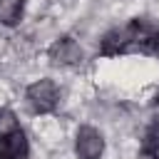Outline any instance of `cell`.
<instances>
[{
  "label": "cell",
  "instance_id": "52a82bcc",
  "mask_svg": "<svg viewBox=\"0 0 159 159\" xmlns=\"http://www.w3.org/2000/svg\"><path fill=\"white\" fill-rule=\"evenodd\" d=\"M20 127H17V119H15V114L10 112V109H5V107H0V142L5 139V137H10L12 132H17Z\"/></svg>",
  "mask_w": 159,
  "mask_h": 159
},
{
  "label": "cell",
  "instance_id": "5b68a950",
  "mask_svg": "<svg viewBox=\"0 0 159 159\" xmlns=\"http://www.w3.org/2000/svg\"><path fill=\"white\" fill-rule=\"evenodd\" d=\"M0 154L2 157H17V159H25L27 157V139H25L22 129L12 132L10 137H5L0 142Z\"/></svg>",
  "mask_w": 159,
  "mask_h": 159
},
{
  "label": "cell",
  "instance_id": "277c9868",
  "mask_svg": "<svg viewBox=\"0 0 159 159\" xmlns=\"http://www.w3.org/2000/svg\"><path fill=\"white\" fill-rule=\"evenodd\" d=\"M134 45H132V35H129V30L124 27V30H112V32H107L104 37H102V45H99V50L104 52V55H119V52H127V50H132Z\"/></svg>",
  "mask_w": 159,
  "mask_h": 159
},
{
  "label": "cell",
  "instance_id": "8992f818",
  "mask_svg": "<svg viewBox=\"0 0 159 159\" xmlns=\"http://www.w3.org/2000/svg\"><path fill=\"white\" fill-rule=\"evenodd\" d=\"M25 2L22 0H0V22L5 25H17L22 17Z\"/></svg>",
  "mask_w": 159,
  "mask_h": 159
},
{
  "label": "cell",
  "instance_id": "7a4b0ae2",
  "mask_svg": "<svg viewBox=\"0 0 159 159\" xmlns=\"http://www.w3.org/2000/svg\"><path fill=\"white\" fill-rule=\"evenodd\" d=\"M102 149H104V139L97 129L82 127L77 132V154H80V159H99Z\"/></svg>",
  "mask_w": 159,
  "mask_h": 159
},
{
  "label": "cell",
  "instance_id": "ba28073f",
  "mask_svg": "<svg viewBox=\"0 0 159 159\" xmlns=\"http://www.w3.org/2000/svg\"><path fill=\"white\" fill-rule=\"evenodd\" d=\"M144 157L159 159V127H152L144 137Z\"/></svg>",
  "mask_w": 159,
  "mask_h": 159
},
{
  "label": "cell",
  "instance_id": "6da1fadb",
  "mask_svg": "<svg viewBox=\"0 0 159 159\" xmlns=\"http://www.w3.org/2000/svg\"><path fill=\"white\" fill-rule=\"evenodd\" d=\"M57 99H60V94H57V87L52 80H40L27 87V102L35 112H52Z\"/></svg>",
  "mask_w": 159,
  "mask_h": 159
},
{
  "label": "cell",
  "instance_id": "9c48e42d",
  "mask_svg": "<svg viewBox=\"0 0 159 159\" xmlns=\"http://www.w3.org/2000/svg\"><path fill=\"white\" fill-rule=\"evenodd\" d=\"M137 50H142V52H147V55L159 57V32H154V35H149L144 42H139V47H137Z\"/></svg>",
  "mask_w": 159,
  "mask_h": 159
},
{
  "label": "cell",
  "instance_id": "3957f363",
  "mask_svg": "<svg viewBox=\"0 0 159 159\" xmlns=\"http://www.w3.org/2000/svg\"><path fill=\"white\" fill-rule=\"evenodd\" d=\"M47 55H50V60H52L55 65H77V62L82 60V50H80V45H77L72 37L57 40V42L47 50Z\"/></svg>",
  "mask_w": 159,
  "mask_h": 159
}]
</instances>
